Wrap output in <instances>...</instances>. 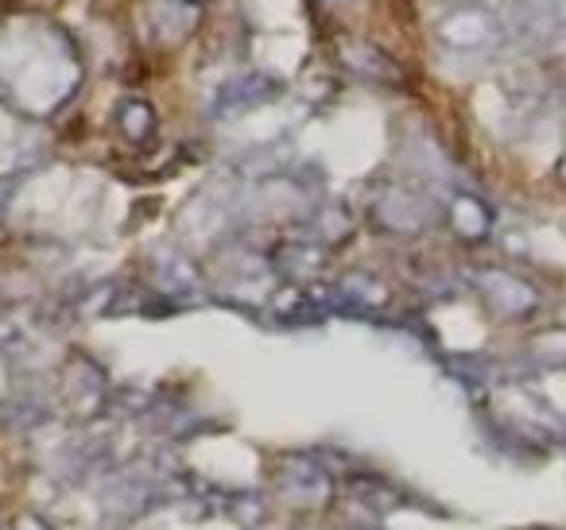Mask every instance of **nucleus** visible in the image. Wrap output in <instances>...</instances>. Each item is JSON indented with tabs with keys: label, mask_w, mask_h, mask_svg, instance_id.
I'll return each instance as SVG.
<instances>
[{
	"label": "nucleus",
	"mask_w": 566,
	"mask_h": 530,
	"mask_svg": "<svg viewBox=\"0 0 566 530\" xmlns=\"http://www.w3.org/2000/svg\"><path fill=\"white\" fill-rule=\"evenodd\" d=\"M439 40L442 47L458 51V55H481V51H493L504 40V24L489 4L465 0L439 20Z\"/></svg>",
	"instance_id": "nucleus-1"
},
{
	"label": "nucleus",
	"mask_w": 566,
	"mask_h": 530,
	"mask_svg": "<svg viewBox=\"0 0 566 530\" xmlns=\"http://www.w3.org/2000/svg\"><path fill=\"white\" fill-rule=\"evenodd\" d=\"M516 24L539 43L566 40V0H520Z\"/></svg>",
	"instance_id": "nucleus-2"
},
{
	"label": "nucleus",
	"mask_w": 566,
	"mask_h": 530,
	"mask_svg": "<svg viewBox=\"0 0 566 530\" xmlns=\"http://www.w3.org/2000/svg\"><path fill=\"white\" fill-rule=\"evenodd\" d=\"M485 283H489V290H493L496 306H501L504 314H527V310H535V306H539V295H535L524 279H516V275L496 272V275H489Z\"/></svg>",
	"instance_id": "nucleus-3"
},
{
	"label": "nucleus",
	"mask_w": 566,
	"mask_h": 530,
	"mask_svg": "<svg viewBox=\"0 0 566 530\" xmlns=\"http://www.w3.org/2000/svg\"><path fill=\"white\" fill-rule=\"evenodd\" d=\"M159 4H164V9H175V12H187V17H195L206 0H159Z\"/></svg>",
	"instance_id": "nucleus-4"
},
{
	"label": "nucleus",
	"mask_w": 566,
	"mask_h": 530,
	"mask_svg": "<svg viewBox=\"0 0 566 530\" xmlns=\"http://www.w3.org/2000/svg\"><path fill=\"white\" fill-rule=\"evenodd\" d=\"M555 171H558V179L566 182V151H563V156H558V167H555Z\"/></svg>",
	"instance_id": "nucleus-5"
}]
</instances>
